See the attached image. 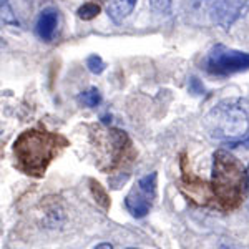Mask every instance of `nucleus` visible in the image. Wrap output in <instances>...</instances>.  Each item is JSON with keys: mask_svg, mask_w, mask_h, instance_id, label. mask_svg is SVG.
<instances>
[{"mask_svg": "<svg viewBox=\"0 0 249 249\" xmlns=\"http://www.w3.org/2000/svg\"><path fill=\"white\" fill-rule=\"evenodd\" d=\"M96 151H98V168L103 171H115L116 168L135 158L130 138L118 128L96 130Z\"/></svg>", "mask_w": 249, "mask_h": 249, "instance_id": "nucleus-4", "label": "nucleus"}, {"mask_svg": "<svg viewBox=\"0 0 249 249\" xmlns=\"http://www.w3.org/2000/svg\"><path fill=\"white\" fill-rule=\"evenodd\" d=\"M211 196L224 211L241 206L248 191V175L243 163L226 150H216L211 166Z\"/></svg>", "mask_w": 249, "mask_h": 249, "instance_id": "nucleus-2", "label": "nucleus"}, {"mask_svg": "<svg viewBox=\"0 0 249 249\" xmlns=\"http://www.w3.org/2000/svg\"><path fill=\"white\" fill-rule=\"evenodd\" d=\"M246 175H248V186H249V166H248V170H246Z\"/></svg>", "mask_w": 249, "mask_h": 249, "instance_id": "nucleus-18", "label": "nucleus"}, {"mask_svg": "<svg viewBox=\"0 0 249 249\" xmlns=\"http://www.w3.org/2000/svg\"><path fill=\"white\" fill-rule=\"evenodd\" d=\"M93 249H113V246H111L110 243H100V244H96Z\"/></svg>", "mask_w": 249, "mask_h": 249, "instance_id": "nucleus-17", "label": "nucleus"}, {"mask_svg": "<svg viewBox=\"0 0 249 249\" xmlns=\"http://www.w3.org/2000/svg\"><path fill=\"white\" fill-rule=\"evenodd\" d=\"M204 128L211 138L238 144L249 135V113L241 98H224L204 116Z\"/></svg>", "mask_w": 249, "mask_h": 249, "instance_id": "nucleus-3", "label": "nucleus"}, {"mask_svg": "<svg viewBox=\"0 0 249 249\" xmlns=\"http://www.w3.org/2000/svg\"><path fill=\"white\" fill-rule=\"evenodd\" d=\"M190 91L193 95H203L204 93V85L196 77H191L190 78Z\"/></svg>", "mask_w": 249, "mask_h": 249, "instance_id": "nucleus-16", "label": "nucleus"}, {"mask_svg": "<svg viewBox=\"0 0 249 249\" xmlns=\"http://www.w3.org/2000/svg\"><path fill=\"white\" fill-rule=\"evenodd\" d=\"M115 23H122L133 14L138 0H95Z\"/></svg>", "mask_w": 249, "mask_h": 249, "instance_id": "nucleus-8", "label": "nucleus"}, {"mask_svg": "<svg viewBox=\"0 0 249 249\" xmlns=\"http://www.w3.org/2000/svg\"><path fill=\"white\" fill-rule=\"evenodd\" d=\"M68 142L58 133L30 128L17 136L14 142L15 166L29 176L45 175L48 164L55 160L58 151L67 146Z\"/></svg>", "mask_w": 249, "mask_h": 249, "instance_id": "nucleus-1", "label": "nucleus"}, {"mask_svg": "<svg viewBox=\"0 0 249 249\" xmlns=\"http://www.w3.org/2000/svg\"><path fill=\"white\" fill-rule=\"evenodd\" d=\"M201 68L213 77L221 78L243 73L249 70V52L236 50L218 43L204 55Z\"/></svg>", "mask_w": 249, "mask_h": 249, "instance_id": "nucleus-6", "label": "nucleus"}, {"mask_svg": "<svg viewBox=\"0 0 249 249\" xmlns=\"http://www.w3.org/2000/svg\"><path fill=\"white\" fill-rule=\"evenodd\" d=\"M0 22L5 23L7 27H12V29L20 27V22L14 9H12L10 0H0Z\"/></svg>", "mask_w": 249, "mask_h": 249, "instance_id": "nucleus-10", "label": "nucleus"}, {"mask_svg": "<svg viewBox=\"0 0 249 249\" xmlns=\"http://www.w3.org/2000/svg\"><path fill=\"white\" fill-rule=\"evenodd\" d=\"M100 10H102V7L96 2H87L77 10V14L82 20H93L95 17H98Z\"/></svg>", "mask_w": 249, "mask_h": 249, "instance_id": "nucleus-12", "label": "nucleus"}, {"mask_svg": "<svg viewBox=\"0 0 249 249\" xmlns=\"http://www.w3.org/2000/svg\"><path fill=\"white\" fill-rule=\"evenodd\" d=\"M126 249H138V248H126Z\"/></svg>", "mask_w": 249, "mask_h": 249, "instance_id": "nucleus-20", "label": "nucleus"}, {"mask_svg": "<svg viewBox=\"0 0 249 249\" xmlns=\"http://www.w3.org/2000/svg\"><path fill=\"white\" fill-rule=\"evenodd\" d=\"M90 184H91V193H93V196L96 198V203H98L103 210H108V208H110V199H108L107 191L102 188V184L93 181V179H90Z\"/></svg>", "mask_w": 249, "mask_h": 249, "instance_id": "nucleus-13", "label": "nucleus"}, {"mask_svg": "<svg viewBox=\"0 0 249 249\" xmlns=\"http://www.w3.org/2000/svg\"><path fill=\"white\" fill-rule=\"evenodd\" d=\"M156 179H158L156 173H148L136 181L131 191L126 195L124 208L133 218H144L150 213L156 198V186H158Z\"/></svg>", "mask_w": 249, "mask_h": 249, "instance_id": "nucleus-7", "label": "nucleus"}, {"mask_svg": "<svg viewBox=\"0 0 249 249\" xmlns=\"http://www.w3.org/2000/svg\"><path fill=\"white\" fill-rule=\"evenodd\" d=\"M150 5L155 14L170 15L173 10V0H150Z\"/></svg>", "mask_w": 249, "mask_h": 249, "instance_id": "nucleus-15", "label": "nucleus"}, {"mask_svg": "<svg viewBox=\"0 0 249 249\" xmlns=\"http://www.w3.org/2000/svg\"><path fill=\"white\" fill-rule=\"evenodd\" d=\"M244 12V0H190V14L198 22L228 30Z\"/></svg>", "mask_w": 249, "mask_h": 249, "instance_id": "nucleus-5", "label": "nucleus"}, {"mask_svg": "<svg viewBox=\"0 0 249 249\" xmlns=\"http://www.w3.org/2000/svg\"><path fill=\"white\" fill-rule=\"evenodd\" d=\"M87 68L91 71V73H95V75H100V73H103L105 71V68H107V63L103 62V58L100 57V55H90V57L87 58Z\"/></svg>", "mask_w": 249, "mask_h": 249, "instance_id": "nucleus-14", "label": "nucleus"}, {"mask_svg": "<svg viewBox=\"0 0 249 249\" xmlns=\"http://www.w3.org/2000/svg\"><path fill=\"white\" fill-rule=\"evenodd\" d=\"M78 102L82 103L83 107L96 108L100 103H102V93H100L98 88L91 87V88H88V90L82 91V93L78 95Z\"/></svg>", "mask_w": 249, "mask_h": 249, "instance_id": "nucleus-11", "label": "nucleus"}, {"mask_svg": "<svg viewBox=\"0 0 249 249\" xmlns=\"http://www.w3.org/2000/svg\"><path fill=\"white\" fill-rule=\"evenodd\" d=\"M0 48H2V43H0Z\"/></svg>", "mask_w": 249, "mask_h": 249, "instance_id": "nucleus-21", "label": "nucleus"}, {"mask_svg": "<svg viewBox=\"0 0 249 249\" xmlns=\"http://www.w3.org/2000/svg\"><path fill=\"white\" fill-rule=\"evenodd\" d=\"M58 29V12L52 7L43 9L40 12L37 23H35V32H37L38 38L43 42H52L57 34Z\"/></svg>", "mask_w": 249, "mask_h": 249, "instance_id": "nucleus-9", "label": "nucleus"}, {"mask_svg": "<svg viewBox=\"0 0 249 249\" xmlns=\"http://www.w3.org/2000/svg\"><path fill=\"white\" fill-rule=\"evenodd\" d=\"M219 249H231V248H228V246H221Z\"/></svg>", "mask_w": 249, "mask_h": 249, "instance_id": "nucleus-19", "label": "nucleus"}]
</instances>
